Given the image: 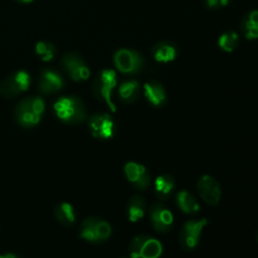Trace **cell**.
Here are the masks:
<instances>
[{"mask_svg": "<svg viewBox=\"0 0 258 258\" xmlns=\"http://www.w3.org/2000/svg\"><path fill=\"white\" fill-rule=\"evenodd\" d=\"M45 104L41 97L29 96L18 102L14 108V119L23 128H32L42 119Z\"/></svg>", "mask_w": 258, "mask_h": 258, "instance_id": "cell-1", "label": "cell"}, {"mask_svg": "<svg viewBox=\"0 0 258 258\" xmlns=\"http://www.w3.org/2000/svg\"><path fill=\"white\" fill-rule=\"evenodd\" d=\"M53 112L63 123L76 125L85 121L88 112L84 102L77 96H63L53 104Z\"/></svg>", "mask_w": 258, "mask_h": 258, "instance_id": "cell-2", "label": "cell"}, {"mask_svg": "<svg viewBox=\"0 0 258 258\" xmlns=\"http://www.w3.org/2000/svg\"><path fill=\"white\" fill-rule=\"evenodd\" d=\"M113 63L119 73L129 76L138 75L146 66L143 54L128 47H121L114 52Z\"/></svg>", "mask_w": 258, "mask_h": 258, "instance_id": "cell-3", "label": "cell"}, {"mask_svg": "<svg viewBox=\"0 0 258 258\" xmlns=\"http://www.w3.org/2000/svg\"><path fill=\"white\" fill-rule=\"evenodd\" d=\"M117 86V74L112 69H104L100 71L93 82L92 92L96 99L103 101L111 109L116 111V106L112 101V93Z\"/></svg>", "mask_w": 258, "mask_h": 258, "instance_id": "cell-4", "label": "cell"}, {"mask_svg": "<svg viewBox=\"0 0 258 258\" xmlns=\"http://www.w3.org/2000/svg\"><path fill=\"white\" fill-rule=\"evenodd\" d=\"M112 234V227L99 217H87L80 225L79 237L87 242L98 244L107 241Z\"/></svg>", "mask_w": 258, "mask_h": 258, "instance_id": "cell-5", "label": "cell"}, {"mask_svg": "<svg viewBox=\"0 0 258 258\" xmlns=\"http://www.w3.org/2000/svg\"><path fill=\"white\" fill-rule=\"evenodd\" d=\"M162 244L157 239L145 234L135 236L129 244L131 258H159Z\"/></svg>", "mask_w": 258, "mask_h": 258, "instance_id": "cell-6", "label": "cell"}, {"mask_svg": "<svg viewBox=\"0 0 258 258\" xmlns=\"http://www.w3.org/2000/svg\"><path fill=\"white\" fill-rule=\"evenodd\" d=\"M31 78L27 72H13L0 83V94L7 99L15 98L28 90Z\"/></svg>", "mask_w": 258, "mask_h": 258, "instance_id": "cell-7", "label": "cell"}, {"mask_svg": "<svg viewBox=\"0 0 258 258\" xmlns=\"http://www.w3.org/2000/svg\"><path fill=\"white\" fill-rule=\"evenodd\" d=\"M207 224L208 219L202 218L200 220L186 221L182 225L179 232V244L183 250L192 251L198 247L203 229Z\"/></svg>", "mask_w": 258, "mask_h": 258, "instance_id": "cell-8", "label": "cell"}, {"mask_svg": "<svg viewBox=\"0 0 258 258\" xmlns=\"http://www.w3.org/2000/svg\"><path fill=\"white\" fill-rule=\"evenodd\" d=\"M60 66L75 82H84L90 77V68L86 60L76 52H69L60 59Z\"/></svg>", "mask_w": 258, "mask_h": 258, "instance_id": "cell-9", "label": "cell"}, {"mask_svg": "<svg viewBox=\"0 0 258 258\" xmlns=\"http://www.w3.org/2000/svg\"><path fill=\"white\" fill-rule=\"evenodd\" d=\"M91 135L99 140H107L114 136L115 122L107 113H95L88 120Z\"/></svg>", "mask_w": 258, "mask_h": 258, "instance_id": "cell-10", "label": "cell"}, {"mask_svg": "<svg viewBox=\"0 0 258 258\" xmlns=\"http://www.w3.org/2000/svg\"><path fill=\"white\" fill-rule=\"evenodd\" d=\"M149 220L152 228L160 233H168L173 227V216L163 204L155 203L149 208Z\"/></svg>", "mask_w": 258, "mask_h": 258, "instance_id": "cell-11", "label": "cell"}, {"mask_svg": "<svg viewBox=\"0 0 258 258\" xmlns=\"http://www.w3.org/2000/svg\"><path fill=\"white\" fill-rule=\"evenodd\" d=\"M198 194L202 200L210 206H217L221 200L222 189L216 178L211 175H203L197 182Z\"/></svg>", "mask_w": 258, "mask_h": 258, "instance_id": "cell-12", "label": "cell"}, {"mask_svg": "<svg viewBox=\"0 0 258 258\" xmlns=\"http://www.w3.org/2000/svg\"><path fill=\"white\" fill-rule=\"evenodd\" d=\"M124 173L128 181L138 190H145L150 184V173L141 163L127 162L124 165Z\"/></svg>", "mask_w": 258, "mask_h": 258, "instance_id": "cell-13", "label": "cell"}, {"mask_svg": "<svg viewBox=\"0 0 258 258\" xmlns=\"http://www.w3.org/2000/svg\"><path fill=\"white\" fill-rule=\"evenodd\" d=\"M64 86L62 76L51 69H44L38 80V90L43 95H52L60 91Z\"/></svg>", "mask_w": 258, "mask_h": 258, "instance_id": "cell-14", "label": "cell"}, {"mask_svg": "<svg viewBox=\"0 0 258 258\" xmlns=\"http://www.w3.org/2000/svg\"><path fill=\"white\" fill-rule=\"evenodd\" d=\"M178 52V46L170 40L157 41L151 48L152 58L159 63H168L175 60Z\"/></svg>", "mask_w": 258, "mask_h": 258, "instance_id": "cell-15", "label": "cell"}, {"mask_svg": "<svg viewBox=\"0 0 258 258\" xmlns=\"http://www.w3.org/2000/svg\"><path fill=\"white\" fill-rule=\"evenodd\" d=\"M143 95L147 102L155 108H160L167 102L165 88L157 80H149L143 85Z\"/></svg>", "mask_w": 258, "mask_h": 258, "instance_id": "cell-16", "label": "cell"}, {"mask_svg": "<svg viewBox=\"0 0 258 258\" xmlns=\"http://www.w3.org/2000/svg\"><path fill=\"white\" fill-rule=\"evenodd\" d=\"M175 189V179L169 173L158 175L154 180V192L158 200L166 201L172 197Z\"/></svg>", "mask_w": 258, "mask_h": 258, "instance_id": "cell-17", "label": "cell"}, {"mask_svg": "<svg viewBox=\"0 0 258 258\" xmlns=\"http://www.w3.org/2000/svg\"><path fill=\"white\" fill-rule=\"evenodd\" d=\"M141 93V85L137 80L123 81L118 88L119 99L125 104L135 103Z\"/></svg>", "mask_w": 258, "mask_h": 258, "instance_id": "cell-18", "label": "cell"}, {"mask_svg": "<svg viewBox=\"0 0 258 258\" xmlns=\"http://www.w3.org/2000/svg\"><path fill=\"white\" fill-rule=\"evenodd\" d=\"M146 212V201L142 196L135 195L131 197L126 206V213L128 220L132 223L138 222L142 219Z\"/></svg>", "mask_w": 258, "mask_h": 258, "instance_id": "cell-19", "label": "cell"}, {"mask_svg": "<svg viewBox=\"0 0 258 258\" xmlns=\"http://www.w3.org/2000/svg\"><path fill=\"white\" fill-rule=\"evenodd\" d=\"M175 203L178 209L185 214L194 215L200 211L198 200L186 189H181L175 195Z\"/></svg>", "mask_w": 258, "mask_h": 258, "instance_id": "cell-20", "label": "cell"}, {"mask_svg": "<svg viewBox=\"0 0 258 258\" xmlns=\"http://www.w3.org/2000/svg\"><path fill=\"white\" fill-rule=\"evenodd\" d=\"M54 217L59 224L71 227L76 223L77 216L74 207L70 203H59L54 208Z\"/></svg>", "mask_w": 258, "mask_h": 258, "instance_id": "cell-21", "label": "cell"}, {"mask_svg": "<svg viewBox=\"0 0 258 258\" xmlns=\"http://www.w3.org/2000/svg\"><path fill=\"white\" fill-rule=\"evenodd\" d=\"M220 49L225 52H233L239 45V34L235 30H227L223 32L217 40Z\"/></svg>", "mask_w": 258, "mask_h": 258, "instance_id": "cell-22", "label": "cell"}, {"mask_svg": "<svg viewBox=\"0 0 258 258\" xmlns=\"http://www.w3.org/2000/svg\"><path fill=\"white\" fill-rule=\"evenodd\" d=\"M35 53L43 60H51L57 53L56 47L48 40H40L35 45Z\"/></svg>", "mask_w": 258, "mask_h": 258, "instance_id": "cell-23", "label": "cell"}, {"mask_svg": "<svg viewBox=\"0 0 258 258\" xmlns=\"http://www.w3.org/2000/svg\"><path fill=\"white\" fill-rule=\"evenodd\" d=\"M250 27H258V9L248 12L241 23V30Z\"/></svg>", "mask_w": 258, "mask_h": 258, "instance_id": "cell-24", "label": "cell"}, {"mask_svg": "<svg viewBox=\"0 0 258 258\" xmlns=\"http://www.w3.org/2000/svg\"><path fill=\"white\" fill-rule=\"evenodd\" d=\"M231 0H204V4L207 8L217 10L224 8L230 4Z\"/></svg>", "mask_w": 258, "mask_h": 258, "instance_id": "cell-25", "label": "cell"}, {"mask_svg": "<svg viewBox=\"0 0 258 258\" xmlns=\"http://www.w3.org/2000/svg\"><path fill=\"white\" fill-rule=\"evenodd\" d=\"M243 35L247 40L258 39V27H250L242 29Z\"/></svg>", "mask_w": 258, "mask_h": 258, "instance_id": "cell-26", "label": "cell"}, {"mask_svg": "<svg viewBox=\"0 0 258 258\" xmlns=\"http://www.w3.org/2000/svg\"><path fill=\"white\" fill-rule=\"evenodd\" d=\"M0 258H21V257L14 253H5V254H1Z\"/></svg>", "mask_w": 258, "mask_h": 258, "instance_id": "cell-27", "label": "cell"}, {"mask_svg": "<svg viewBox=\"0 0 258 258\" xmlns=\"http://www.w3.org/2000/svg\"><path fill=\"white\" fill-rule=\"evenodd\" d=\"M16 1H18V2H20V3H30V2H32L33 0H16Z\"/></svg>", "mask_w": 258, "mask_h": 258, "instance_id": "cell-28", "label": "cell"}, {"mask_svg": "<svg viewBox=\"0 0 258 258\" xmlns=\"http://www.w3.org/2000/svg\"><path fill=\"white\" fill-rule=\"evenodd\" d=\"M254 238H255V240L258 242V229L255 231V233H254Z\"/></svg>", "mask_w": 258, "mask_h": 258, "instance_id": "cell-29", "label": "cell"}, {"mask_svg": "<svg viewBox=\"0 0 258 258\" xmlns=\"http://www.w3.org/2000/svg\"><path fill=\"white\" fill-rule=\"evenodd\" d=\"M121 258H131V257L129 256V257H121Z\"/></svg>", "mask_w": 258, "mask_h": 258, "instance_id": "cell-30", "label": "cell"}]
</instances>
